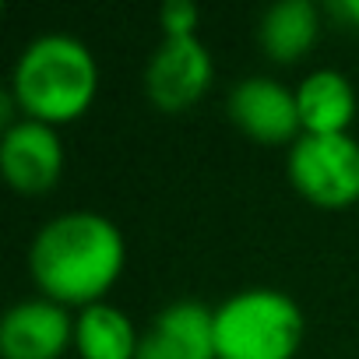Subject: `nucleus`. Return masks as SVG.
<instances>
[{
	"label": "nucleus",
	"mask_w": 359,
	"mask_h": 359,
	"mask_svg": "<svg viewBox=\"0 0 359 359\" xmlns=\"http://www.w3.org/2000/svg\"><path fill=\"white\" fill-rule=\"evenodd\" d=\"M127 264L120 226L102 212H60L39 226L29 247V271L39 296L60 306H92L116 285Z\"/></svg>",
	"instance_id": "1"
},
{
	"label": "nucleus",
	"mask_w": 359,
	"mask_h": 359,
	"mask_svg": "<svg viewBox=\"0 0 359 359\" xmlns=\"http://www.w3.org/2000/svg\"><path fill=\"white\" fill-rule=\"evenodd\" d=\"M99 92V64L85 39L71 32H43L29 39L11 67V102L29 120L64 127L88 113Z\"/></svg>",
	"instance_id": "2"
},
{
	"label": "nucleus",
	"mask_w": 359,
	"mask_h": 359,
	"mask_svg": "<svg viewBox=\"0 0 359 359\" xmlns=\"http://www.w3.org/2000/svg\"><path fill=\"white\" fill-rule=\"evenodd\" d=\"M303 338L306 317L282 289H240L215 306V359H296Z\"/></svg>",
	"instance_id": "3"
},
{
	"label": "nucleus",
	"mask_w": 359,
	"mask_h": 359,
	"mask_svg": "<svg viewBox=\"0 0 359 359\" xmlns=\"http://www.w3.org/2000/svg\"><path fill=\"white\" fill-rule=\"evenodd\" d=\"M289 184L317 208L359 201V141L352 134H299L285 155Z\"/></svg>",
	"instance_id": "4"
},
{
	"label": "nucleus",
	"mask_w": 359,
	"mask_h": 359,
	"mask_svg": "<svg viewBox=\"0 0 359 359\" xmlns=\"http://www.w3.org/2000/svg\"><path fill=\"white\" fill-rule=\"evenodd\" d=\"M215 81L212 50L198 36H162L144 64V95L162 113H184Z\"/></svg>",
	"instance_id": "5"
},
{
	"label": "nucleus",
	"mask_w": 359,
	"mask_h": 359,
	"mask_svg": "<svg viewBox=\"0 0 359 359\" xmlns=\"http://www.w3.org/2000/svg\"><path fill=\"white\" fill-rule=\"evenodd\" d=\"M0 172L18 194H46L64 172V141L60 127L43 120L18 116L0 134Z\"/></svg>",
	"instance_id": "6"
},
{
	"label": "nucleus",
	"mask_w": 359,
	"mask_h": 359,
	"mask_svg": "<svg viewBox=\"0 0 359 359\" xmlns=\"http://www.w3.org/2000/svg\"><path fill=\"white\" fill-rule=\"evenodd\" d=\"M226 106L229 120L257 144H292L303 134L296 88H285L278 78L268 74L240 78Z\"/></svg>",
	"instance_id": "7"
},
{
	"label": "nucleus",
	"mask_w": 359,
	"mask_h": 359,
	"mask_svg": "<svg viewBox=\"0 0 359 359\" xmlns=\"http://www.w3.org/2000/svg\"><path fill=\"white\" fill-rule=\"evenodd\" d=\"M74 348V313L46 296L18 299L0 317L4 359H60Z\"/></svg>",
	"instance_id": "8"
},
{
	"label": "nucleus",
	"mask_w": 359,
	"mask_h": 359,
	"mask_svg": "<svg viewBox=\"0 0 359 359\" xmlns=\"http://www.w3.org/2000/svg\"><path fill=\"white\" fill-rule=\"evenodd\" d=\"M137 359H215V306L198 299L165 303L141 327Z\"/></svg>",
	"instance_id": "9"
},
{
	"label": "nucleus",
	"mask_w": 359,
	"mask_h": 359,
	"mask_svg": "<svg viewBox=\"0 0 359 359\" xmlns=\"http://www.w3.org/2000/svg\"><path fill=\"white\" fill-rule=\"evenodd\" d=\"M303 134H348L355 120V88L334 67H317L296 85Z\"/></svg>",
	"instance_id": "10"
},
{
	"label": "nucleus",
	"mask_w": 359,
	"mask_h": 359,
	"mask_svg": "<svg viewBox=\"0 0 359 359\" xmlns=\"http://www.w3.org/2000/svg\"><path fill=\"white\" fill-rule=\"evenodd\" d=\"M320 36V8L310 0H275L257 22V46L275 64H296Z\"/></svg>",
	"instance_id": "11"
},
{
	"label": "nucleus",
	"mask_w": 359,
	"mask_h": 359,
	"mask_svg": "<svg viewBox=\"0 0 359 359\" xmlns=\"http://www.w3.org/2000/svg\"><path fill=\"white\" fill-rule=\"evenodd\" d=\"M141 331L127 310L92 303L74 313V352L81 359H137Z\"/></svg>",
	"instance_id": "12"
},
{
	"label": "nucleus",
	"mask_w": 359,
	"mask_h": 359,
	"mask_svg": "<svg viewBox=\"0 0 359 359\" xmlns=\"http://www.w3.org/2000/svg\"><path fill=\"white\" fill-rule=\"evenodd\" d=\"M198 22H201V11L191 0H165L158 8L162 36H198Z\"/></svg>",
	"instance_id": "13"
},
{
	"label": "nucleus",
	"mask_w": 359,
	"mask_h": 359,
	"mask_svg": "<svg viewBox=\"0 0 359 359\" xmlns=\"http://www.w3.org/2000/svg\"><path fill=\"white\" fill-rule=\"evenodd\" d=\"M331 15H338L341 22L359 29V0H338V4H331Z\"/></svg>",
	"instance_id": "14"
}]
</instances>
